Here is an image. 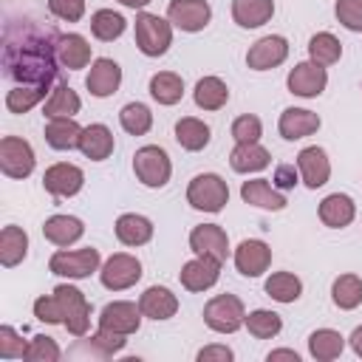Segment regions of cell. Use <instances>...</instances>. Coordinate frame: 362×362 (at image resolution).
I'll list each match as a JSON object with an SVG mask.
<instances>
[{
    "mask_svg": "<svg viewBox=\"0 0 362 362\" xmlns=\"http://www.w3.org/2000/svg\"><path fill=\"white\" fill-rule=\"evenodd\" d=\"M59 31L34 17H8L3 25V76L17 85H54L59 76Z\"/></svg>",
    "mask_w": 362,
    "mask_h": 362,
    "instance_id": "6da1fadb",
    "label": "cell"
},
{
    "mask_svg": "<svg viewBox=\"0 0 362 362\" xmlns=\"http://www.w3.org/2000/svg\"><path fill=\"white\" fill-rule=\"evenodd\" d=\"M133 34H136V48L144 57H164L167 48L173 45V23L150 11L136 14Z\"/></svg>",
    "mask_w": 362,
    "mask_h": 362,
    "instance_id": "7a4b0ae2",
    "label": "cell"
},
{
    "mask_svg": "<svg viewBox=\"0 0 362 362\" xmlns=\"http://www.w3.org/2000/svg\"><path fill=\"white\" fill-rule=\"evenodd\" d=\"M133 173H136V178L144 187L161 189V187H167V181L173 175V161H170V156H167L164 147L144 144V147H139L133 153Z\"/></svg>",
    "mask_w": 362,
    "mask_h": 362,
    "instance_id": "3957f363",
    "label": "cell"
},
{
    "mask_svg": "<svg viewBox=\"0 0 362 362\" xmlns=\"http://www.w3.org/2000/svg\"><path fill=\"white\" fill-rule=\"evenodd\" d=\"M187 204L198 212H221L229 204V187L218 173H201L187 184Z\"/></svg>",
    "mask_w": 362,
    "mask_h": 362,
    "instance_id": "277c9868",
    "label": "cell"
},
{
    "mask_svg": "<svg viewBox=\"0 0 362 362\" xmlns=\"http://www.w3.org/2000/svg\"><path fill=\"white\" fill-rule=\"evenodd\" d=\"M102 257L99 249L85 246V249H57L48 260V272L57 277H68V280H85L93 272H99Z\"/></svg>",
    "mask_w": 362,
    "mask_h": 362,
    "instance_id": "5b68a950",
    "label": "cell"
},
{
    "mask_svg": "<svg viewBox=\"0 0 362 362\" xmlns=\"http://www.w3.org/2000/svg\"><path fill=\"white\" fill-rule=\"evenodd\" d=\"M243 320H246V308L243 300L235 294H215L204 305V322L215 334H235L238 328H243Z\"/></svg>",
    "mask_w": 362,
    "mask_h": 362,
    "instance_id": "8992f818",
    "label": "cell"
},
{
    "mask_svg": "<svg viewBox=\"0 0 362 362\" xmlns=\"http://www.w3.org/2000/svg\"><path fill=\"white\" fill-rule=\"evenodd\" d=\"M54 294H57V300L62 305V325H65V331L74 334V337H85L88 328H90V303H88V297L76 286H71V283L54 286Z\"/></svg>",
    "mask_w": 362,
    "mask_h": 362,
    "instance_id": "52a82bcc",
    "label": "cell"
},
{
    "mask_svg": "<svg viewBox=\"0 0 362 362\" xmlns=\"http://www.w3.org/2000/svg\"><path fill=\"white\" fill-rule=\"evenodd\" d=\"M139 280H141V260L136 255L116 252L99 266V283L107 291H124V288L136 286Z\"/></svg>",
    "mask_w": 362,
    "mask_h": 362,
    "instance_id": "ba28073f",
    "label": "cell"
},
{
    "mask_svg": "<svg viewBox=\"0 0 362 362\" xmlns=\"http://www.w3.org/2000/svg\"><path fill=\"white\" fill-rule=\"evenodd\" d=\"M37 167L34 147L20 136L0 139V170L6 178H28Z\"/></svg>",
    "mask_w": 362,
    "mask_h": 362,
    "instance_id": "9c48e42d",
    "label": "cell"
},
{
    "mask_svg": "<svg viewBox=\"0 0 362 362\" xmlns=\"http://www.w3.org/2000/svg\"><path fill=\"white\" fill-rule=\"evenodd\" d=\"M325 85H328V71H325L322 65L311 62V59L297 62V65L288 71V76H286L288 93H294V96H300V99H314V96H320V93L325 90Z\"/></svg>",
    "mask_w": 362,
    "mask_h": 362,
    "instance_id": "30bf717a",
    "label": "cell"
},
{
    "mask_svg": "<svg viewBox=\"0 0 362 362\" xmlns=\"http://www.w3.org/2000/svg\"><path fill=\"white\" fill-rule=\"evenodd\" d=\"M141 320H144V314H141L139 303H130V300H113L99 311V328L113 331V334H124V337L136 334Z\"/></svg>",
    "mask_w": 362,
    "mask_h": 362,
    "instance_id": "8fae6325",
    "label": "cell"
},
{
    "mask_svg": "<svg viewBox=\"0 0 362 362\" xmlns=\"http://www.w3.org/2000/svg\"><path fill=\"white\" fill-rule=\"evenodd\" d=\"M212 8L206 0H170L167 6V20L173 23V28H181L187 34L204 31L209 25Z\"/></svg>",
    "mask_w": 362,
    "mask_h": 362,
    "instance_id": "7c38bea8",
    "label": "cell"
},
{
    "mask_svg": "<svg viewBox=\"0 0 362 362\" xmlns=\"http://www.w3.org/2000/svg\"><path fill=\"white\" fill-rule=\"evenodd\" d=\"M42 187L54 198H74L85 187V173L71 161H57L42 173Z\"/></svg>",
    "mask_w": 362,
    "mask_h": 362,
    "instance_id": "4fadbf2b",
    "label": "cell"
},
{
    "mask_svg": "<svg viewBox=\"0 0 362 362\" xmlns=\"http://www.w3.org/2000/svg\"><path fill=\"white\" fill-rule=\"evenodd\" d=\"M286 59H288V40L280 34H266L246 51V65L252 71H272Z\"/></svg>",
    "mask_w": 362,
    "mask_h": 362,
    "instance_id": "5bb4252c",
    "label": "cell"
},
{
    "mask_svg": "<svg viewBox=\"0 0 362 362\" xmlns=\"http://www.w3.org/2000/svg\"><path fill=\"white\" fill-rule=\"evenodd\" d=\"M297 170H300V181L308 189H320L331 178V158L320 144H308L297 153Z\"/></svg>",
    "mask_w": 362,
    "mask_h": 362,
    "instance_id": "9a60e30c",
    "label": "cell"
},
{
    "mask_svg": "<svg viewBox=\"0 0 362 362\" xmlns=\"http://www.w3.org/2000/svg\"><path fill=\"white\" fill-rule=\"evenodd\" d=\"M232 260H235V269L243 274V277H260L269 266H272V249L266 240H257V238H246L238 243V249L232 252Z\"/></svg>",
    "mask_w": 362,
    "mask_h": 362,
    "instance_id": "2e32d148",
    "label": "cell"
},
{
    "mask_svg": "<svg viewBox=\"0 0 362 362\" xmlns=\"http://www.w3.org/2000/svg\"><path fill=\"white\" fill-rule=\"evenodd\" d=\"M119 85H122V68H119L116 59L99 57V59L90 62V71L85 76V88H88L90 96L107 99V96H113L119 90Z\"/></svg>",
    "mask_w": 362,
    "mask_h": 362,
    "instance_id": "e0dca14e",
    "label": "cell"
},
{
    "mask_svg": "<svg viewBox=\"0 0 362 362\" xmlns=\"http://www.w3.org/2000/svg\"><path fill=\"white\" fill-rule=\"evenodd\" d=\"M189 249L201 257H215V260H226L229 257V238H226V229L218 226V223H201V226H192L189 232Z\"/></svg>",
    "mask_w": 362,
    "mask_h": 362,
    "instance_id": "ac0fdd59",
    "label": "cell"
},
{
    "mask_svg": "<svg viewBox=\"0 0 362 362\" xmlns=\"http://www.w3.org/2000/svg\"><path fill=\"white\" fill-rule=\"evenodd\" d=\"M218 277H221V260L201 257V255L187 260L181 266V272H178V280H181V286L187 291H206V288H212L218 283Z\"/></svg>",
    "mask_w": 362,
    "mask_h": 362,
    "instance_id": "d6986e66",
    "label": "cell"
},
{
    "mask_svg": "<svg viewBox=\"0 0 362 362\" xmlns=\"http://www.w3.org/2000/svg\"><path fill=\"white\" fill-rule=\"evenodd\" d=\"M322 124V119L314 113V110H305V107H286L280 113V122H277V130L286 141H297V139H305L311 133H317Z\"/></svg>",
    "mask_w": 362,
    "mask_h": 362,
    "instance_id": "ffe728a7",
    "label": "cell"
},
{
    "mask_svg": "<svg viewBox=\"0 0 362 362\" xmlns=\"http://www.w3.org/2000/svg\"><path fill=\"white\" fill-rule=\"evenodd\" d=\"M139 308H141V314H144L147 320L161 322V320L175 317V311H178V297H175L167 286H150V288H144V291L139 294Z\"/></svg>",
    "mask_w": 362,
    "mask_h": 362,
    "instance_id": "44dd1931",
    "label": "cell"
},
{
    "mask_svg": "<svg viewBox=\"0 0 362 362\" xmlns=\"http://www.w3.org/2000/svg\"><path fill=\"white\" fill-rule=\"evenodd\" d=\"M240 198H243V204L257 206V209H269V212H280L286 206V195L274 184H269L266 178L243 181L240 184Z\"/></svg>",
    "mask_w": 362,
    "mask_h": 362,
    "instance_id": "7402d4cb",
    "label": "cell"
},
{
    "mask_svg": "<svg viewBox=\"0 0 362 362\" xmlns=\"http://www.w3.org/2000/svg\"><path fill=\"white\" fill-rule=\"evenodd\" d=\"M85 235V223L76 215H51L42 223V238L59 249L74 246L79 238Z\"/></svg>",
    "mask_w": 362,
    "mask_h": 362,
    "instance_id": "603a6c76",
    "label": "cell"
},
{
    "mask_svg": "<svg viewBox=\"0 0 362 362\" xmlns=\"http://www.w3.org/2000/svg\"><path fill=\"white\" fill-rule=\"evenodd\" d=\"M317 215H320V221H322L325 226H331V229H345V226L356 218V204H354V198L345 195V192H331V195H325V198L320 201Z\"/></svg>",
    "mask_w": 362,
    "mask_h": 362,
    "instance_id": "cb8c5ba5",
    "label": "cell"
},
{
    "mask_svg": "<svg viewBox=\"0 0 362 362\" xmlns=\"http://www.w3.org/2000/svg\"><path fill=\"white\" fill-rule=\"evenodd\" d=\"M113 147H116V141H113V133H110L107 124L93 122V124L82 127L79 150H82L85 158H90V161H105V158H110Z\"/></svg>",
    "mask_w": 362,
    "mask_h": 362,
    "instance_id": "d4e9b609",
    "label": "cell"
},
{
    "mask_svg": "<svg viewBox=\"0 0 362 362\" xmlns=\"http://www.w3.org/2000/svg\"><path fill=\"white\" fill-rule=\"evenodd\" d=\"M113 232L122 246H144L153 240V221L139 212H124L116 218Z\"/></svg>",
    "mask_w": 362,
    "mask_h": 362,
    "instance_id": "484cf974",
    "label": "cell"
},
{
    "mask_svg": "<svg viewBox=\"0 0 362 362\" xmlns=\"http://www.w3.org/2000/svg\"><path fill=\"white\" fill-rule=\"evenodd\" d=\"M272 164V153L260 144V141H252V144H235V150L229 153V167L235 173H260Z\"/></svg>",
    "mask_w": 362,
    "mask_h": 362,
    "instance_id": "4316f807",
    "label": "cell"
},
{
    "mask_svg": "<svg viewBox=\"0 0 362 362\" xmlns=\"http://www.w3.org/2000/svg\"><path fill=\"white\" fill-rule=\"evenodd\" d=\"M274 0H232V20L240 28H260L272 20Z\"/></svg>",
    "mask_w": 362,
    "mask_h": 362,
    "instance_id": "83f0119b",
    "label": "cell"
},
{
    "mask_svg": "<svg viewBox=\"0 0 362 362\" xmlns=\"http://www.w3.org/2000/svg\"><path fill=\"white\" fill-rule=\"evenodd\" d=\"M57 57L59 65L68 71H79L90 65V42L82 34H62L59 45H57Z\"/></svg>",
    "mask_w": 362,
    "mask_h": 362,
    "instance_id": "f1b7e54d",
    "label": "cell"
},
{
    "mask_svg": "<svg viewBox=\"0 0 362 362\" xmlns=\"http://www.w3.org/2000/svg\"><path fill=\"white\" fill-rule=\"evenodd\" d=\"M79 107H82L79 93H76L71 85L57 82L54 90L48 93L45 105H42V113H45V119H65V116H76Z\"/></svg>",
    "mask_w": 362,
    "mask_h": 362,
    "instance_id": "f546056e",
    "label": "cell"
},
{
    "mask_svg": "<svg viewBox=\"0 0 362 362\" xmlns=\"http://www.w3.org/2000/svg\"><path fill=\"white\" fill-rule=\"evenodd\" d=\"M42 136H45L48 147H54V150H79L82 127L76 124L74 116H65V119H48Z\"/></svg>",
    "mask_w": 362,
    "mask_h": 362,
    "instance_id": "4dcf8cb0",
    "label": "cell"
},
{
    "mask_svg": "<svg viewBox=\"0 0 362 362\" xmlns=\"http://www.w3.org/2000/svg\"><path fill=\"white\" fill-rule=\"evenodd\" d=\"M25 255H28V235H25V229H20L14 223L3 226V232H0V263L6 269H14V266H20L25 260Z\"/></svg>",
    "mask_w": 362,
    "mask_h": 362,
    "instance_id": "1f68e13d",
    "label": "cell"
},
{
    "mask_svg": "<svg viewBox=\"0 0 362 362\" xmlns=\"http://www.w3.org/2000/svg\"><path fill=\"white\" fill-rule=\"evenodd\" d=\"M209 139H212V130H209V124H206L204 119L184 116V119L175 122V141H178L184 150L198 153V150H204V147L209 144Z\"/></svg>",
    "mask_w": 362,
    "mask_h": 362,
    "instance_id": "d6a6232c",
    "label": "cell"
},
{
    "mask_svg": "<svg viewBox=\"0 0 362 362\" xmlns=\"http://www.w3.org/2000/svg\"><path fill=\"white\" fill-rule=\"evenodd\" d=\"M192 99L201 110H221L226 102H229V88L221 76H201L195 82V90H192Z\"/></svg>",
    "mask_w": 362,
    "mask_h": 362,
    "instance_id": "836d02e7",
    "label": "cell"
},
{
    "mask_svg": "<svg viewBox=\"0 0 362 362\" xmlns=\"http://www.w3.org/2000/svg\"><path fill=\"white\" fill-rule=\"evenodd\" d=\"M345 351V337L334 328H317L308 334V354L317 362H331Z\"/></svg>",
    "mask_w": 362,
    "mask_h": 362,
    "instance_id": "e575fe53",
    "label": "cell"
},
{
    "mask_svg": "<svg viewBox=\"0 0 362 362\" xmlns=\"http://www.w3.org/2000/svg\"><path fill=\"white\" fill-rule=\"evenodd\" d=\"M150 96L164 107L178 105L184 96V79L173 71H158L150 76Z\"/></svg>",
    "mask_w": 362,
    "mask_h": 362,
    "instance_id": "d590c367",
    "label": "cell"
},
{
    "mask_svg": "<svg viewBox=\"0 0 362 362\" xmlns=\"http://www.w3.org/2000/svg\"><path fill=\"white\" fill-rule=\"evenodd\" d=\"M54 88L48 85H14L6 93V110L8 113H28L31 107H37Z\"/></svg>",
    "mask_w": 362,
    "mask_h": 362,
    "instance_id": "8d00e7d4",
    "label": "cell"
},
{
    "mask_svg": "<svg viewBox=\"0 0 362 362\" xmlns=\"http://www.w3.org/2000/svg\"><path fill=\"white\" fill-rule=\"evenodd\" d=\"M124 28H127V20L113 8H99V11L90 14V34L102 42L119 40L124 34Z\"/></svg>",
    "mask_w": 362,
    "mask_h": 362,
    "instance_id": "74e56055",
    "label": "cell"
},
{
    "mask_svg": "<svg viewBox=\"0 0 362 362\" xmlns=\"http://www.w3.org/2000/svg\"><path fill=\"white\" fill-rule=\"evenodd\" d=\"M263 288L277 303H294L303 294V280L297 274H291V272H272L266 277V286Z\"/></svg>",
    "mask_w": 362,
    "mask_h": 362,
    "instance_id": "f35d334b",
    "label": "cell"
},
{
    "mask_svg": "<svg viewBox=\"0 0 362 362\" xmlns=\"http://www.w3.org/2000/svg\"><path fill=\"white\" fill-rule=\"evenodd\" d=\"M342 57V42L331 34V31H317L311 40H308V59L328 68L334 62H339Z\"/></svg>",
    "mask_w": 362,
    "mask_h": 362,
    "instance_id": "ab89813d",
    "label": "cell"
},
{
    "mask_svg": "<svg viewBox=\"0 0 362 362\" xmlns=\"http://www.w3.org/2000/svg\"><path fill=\"white\" fill-rule=\"evenodd\" d=\"M243 328H246L255 339H272V337H277V334L283 331V320H280V314L272 311V308H255V311L246 314Z\"/></svg>",
    "mask_w": 362,
    "mask_h": 362,
    "instance_id": "60d3db41",
    "label": "cell"
},
{
    "mask_svg": "<svg viewBox=\"0 0 362 362\" xmlns=\"http://www.w3.org/2000/svg\"><path fill=\"white\" fill-rule=\"evenodd\" d=\"M331 300L337 308L354 311L356 305H362V280L356 274H339L331 283Z\"/></svg>",
    "mask_w": 362,
    "mask_h": 362,
    "instance_id": "b9f144b4",
    "label": "cell"
},
{
    "mask_svg": "<svg viewBox=\"0 0 362 362\" xmlns=\"http://www.w3.org/2000/svg\"><path fill=\"white\" fill-rule=\"evenodd\" d=\"M119 124L130 136H144L153 127V113H150V107L144 102H127L119 110Z\"/></svg>",
    "mask_w": 362,
    "mask_h": 362,
    "instance_id": "7bdbcfd3",
    "label": "cell"
},
{
    "mask_svg": "<svg viewBox=\"0 0 362 362\" xmlns=\"http://www.w3.org/2000/svg\"><path fill=\"white\" fill-rule=\"evenodd\" d=\"M124 345H127V337L124 334H113V331H102L99 328L93 337H88V356L107 359V356L119 354Z\"/></svg>",
    "mask_w": 362,
    "mask_h": 362,
    "instance_id": "ee69618b",
    "label": "cell"
},
{
    "mask_svg": "<svg viewBox=\"0 0 362 362\" xmlns=\"http://www.w3.org/2000/svg\"><path fill=\"white\" fill-rule=\"evenodd\" d=\"M59 356H62V351H59L57 339L54 337H45V334L31 337V342L25 348V359L28 362H57Z\"/></svg>",
    "mask_w": 362,
    "mask_h": 362,
    "instance_id": "f6af8a7d",
    "label": "cell"
},
{
    "mask_svg": "<svg viewBox=\"0 0 362 362\" xmlns=\"http://www.w3.org/2000/svg\"><path fill=\"white\" fill-rule=\"evenodd\" d=\"M263 136V124L255 113H243L232 122V139L235 144H252V141H260Z\"/></svg>",
    "mask_w": 362,
    "mask_h": 362,
    "instance_id": "bcb514c9",
    "label": "cell"
},
{
    "mask_svg": "<svg viewBox=\"0 0 362 362\" xmlns=\"http://www.w3.org/2000/svg\"><path fill=\"white\" fill-rule=\"evenodd\" d=\"M334 14H337L342 28H348L354 34L362 31V0H337L334 3Z\"/></svg>",
    "mask_w": 362,
    "mask_h": 362,
    "instance_id": "7dc6e473",
    "label": "cell"
},
{
    "mask_svg": "<svg viewBox=\"0 0 362 362\" xmlns=\"http://www.w3.org/2000/svg\"><path fill=\"white\" fill-rule=\"evenodd\" d=\"M25 348L28 342L11 325H0V359H25Z\"/></svg>",
    "mask_w": 362,
    "mask_h": 362,
    "instance_id": "c3c4849f",
    "label": "cell"
},
{
    "mask_svg": "<svg viewBox=\"0 0 362 362\" xmlns=\"http://www.w3.org/2000/svg\"><path fill=\"white\" fill-rule=\"evenodd\" d=\"M34 317L40 322H48V325H62V305H59L54 291L34 300Z\"/></svg>",
    "mask_w": 362,
    "mask_h": 362,
    "instance_id": "681fc988",
    "label": "cell"
},
{
    "mask_svg": "<svg viewBox=\"0 0 362 362\" xmlns=\"http://www.w3.org/2000/svg\"><path fill=\"white\" fill-rule=\"evenodd\" d=\"M85 0H48V11L62 23H79L85 17Z\"/></svg>",
    "mask_w": 362,
    "mask_h": 362,
    "instance_id": "f907efd6",
    "label": "cell"
},
{
    "mask_svg": "<svg viewBox=\"0 0 362 362\" xmlns=\"http://www.w3.org/2000/svg\"><path fill=\"white\" fill-rule=\"evenodd\" d=\"M272 184H274L280 192L294 189V187L300 184V170H297V164H277V167H274V178H272Z\"/></svg>",
    "mask_w": 362,
    "mask_h": 362,
    "instance_id": "816d5d0a",
    "label": "cell"
},
{
    "mask_svg": "<svg viewBox=\"0 0 362 362\" xmlns=\"http://www.w3.org/2000/svg\"><path fill=\"white\" fill-rule=\"evenodd\" d=\"M195 359H198V362H232L235 354H232V348H226V345H204V348L195 354Z\"/></svg>",
    "mask_w": 362,
    "mask_h": 362,
    "instance_id": "f5cc1de1",
    "label": "cell"
},
{
    "mask_svg": "<svg viewBox=\"0 0 362 362\" xmlns=\"http://www.w3.org/2000/svg\"><path fill=\"white\" fill-rule=\"evenodd\" d=\"M269 362H277V359H288V362H300V354L297 351H291V348H277V351H269V356H266Z\"/></svg>",
    "mask_w": 362,
    "mask_h": 362,
    "instance_id": "db71d44e",
    "label": "cell"
},
{
    "mask_svg": "<svg viewBox=\"0 0 362 362\" xmlns=\"http://www.w3.org/2000/svg\"><path fill=\"white\" fill-rule=\"evenodd\" d=\"M348 345H351V351L362 359V325H356L354 331H351V337H348Z\"/></svg>",
    "mask_w": 362,
    "mask_h": 362,
    "instance_id": "11a10c76",
    "label": "cell"
},
{
    "mask_svg": "<svg viewBox=\"0 0 362 362\" xmlns=\"http://www.w3.org/2000/svg\"><path fill=\"white\" fill-rule=\"evenodd\" d=\"M116 3H122L124 8H144V6H150L153 0H116Z\"/></svg>",
    "mask_w": 362,
    "mask_h": 362,
    "instance_id": "9f6ffc18",
    "label": "cell"
}]
</instances>
